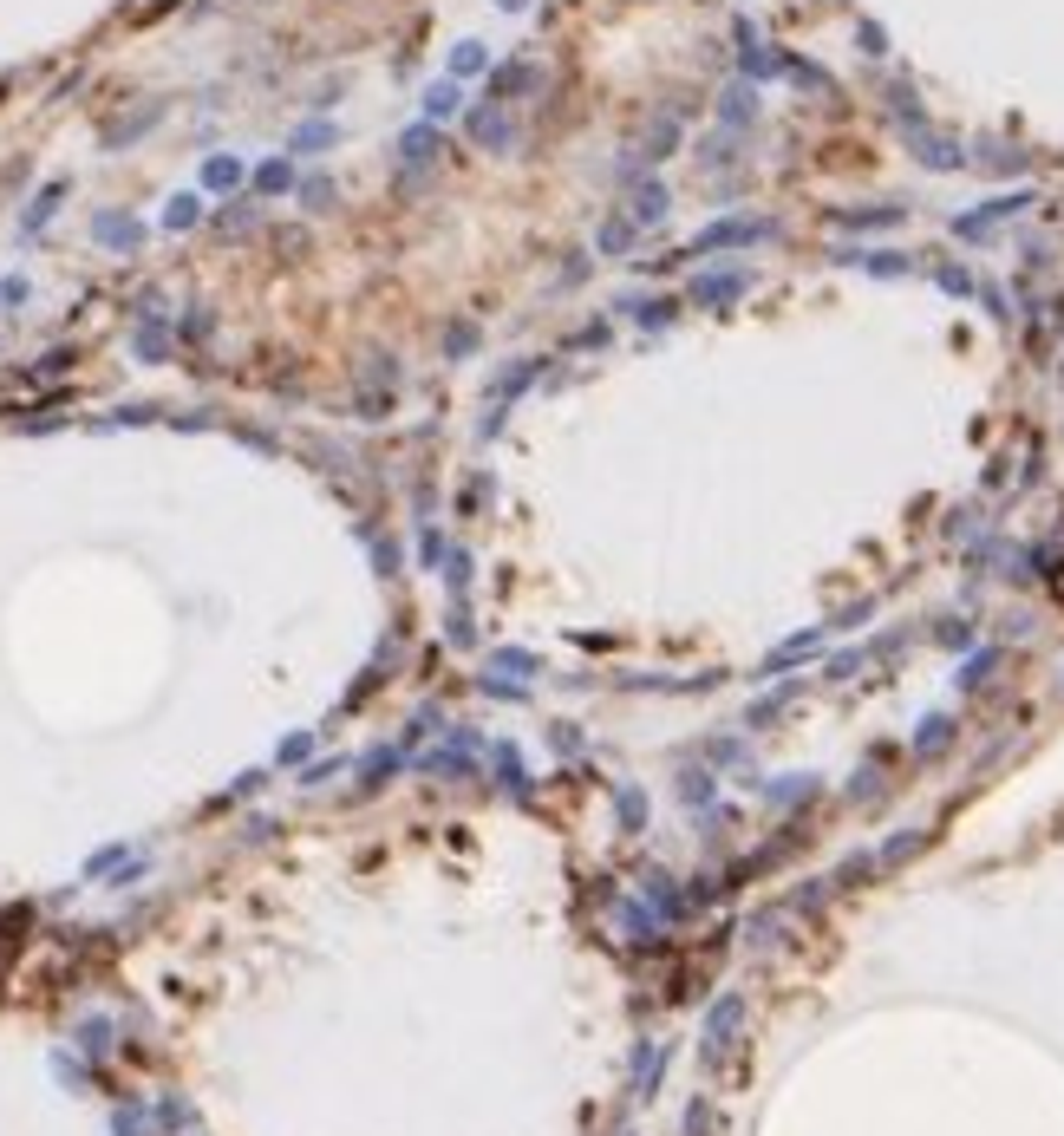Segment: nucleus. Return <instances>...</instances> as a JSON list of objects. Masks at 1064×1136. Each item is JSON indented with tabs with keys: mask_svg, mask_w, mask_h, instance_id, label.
Returning a JSON list of instances; mask_svg holds the SVG:
<instances>
[{
	"mask_svg": "<svg viewBox=\"0 0 1064 1136\" xmlns=\"http://www.w3.org/2000/svg\"><path fill=\"white\" fill-rule=\"evenodd\" d=\"M457 105H464V92H457V79H438L432 92H424V111H432V118H451Z\"/></svg>",
	"mask_w": 1064,
	"mask_h": 1136,
	"instance_id": "obj_7",
	"label": "nucleus"
},
{
	"mask_svg": "<svg viewBox=\"0 0 1064 1136\" xmlns=\"http://www.w3.org/2000/svg\"><path fill=\"white\" fill-rule=\"evenodd\" d=\"M145 229H137L131 216H98V242H137Z\"/></svg>",
	"mask_w": 1064,
	"mask_h": 1136,
	"instance_id": "obj_13",
	"label": "nucleus"
},
{
	"mask_svg": "<svg viewBox=\"0 0 1064 1136\" xmlns=\"http://www.w3.org/2000/svg\"><path fill=\"white\" fill-rule=\"evenodd\" d=\"M738 288H745V274H719V281H699V288H692V301H705V307H712V301H732Z\"/></svg>",
	"mask_w": 1064,
	"mask_h": 1136,
	"instance_id": "obj_8",
	"label": "nucleus"
},
{
	"mask_svg": "<svg viewBox=\"0 0 1064 1136\" xmlns=\"http://www.w3.org/2000/svg\"><path fill=\"white\" fill-rule=\"evenodd\" d=\"M758 236V223H719V229H705L686 255H705V249H732V242H751Z\"/></svg>",
	"mask_w": 1064,
	"mask_h": 1136,
	"instance_id": "obj_6",
	"label": "nucleus"
},
{
	"mask_svg": "<svg viewBox=\"0 0 1064 1136\" xmlns=\"http://www.w3.org/2000/svg\"><path fill=\"white\" fill-rule=\"evenodd\" d=\"M399 157H405L411 170H424V164H432V157H438V131H432V124H418V131H405V145H399Z\"/></svg>",
	"mask_w": 1064,
	"mask_h": 1136,
	"instance_id": "obj_5",
	"label": "nucleus"
},
{
	"mask_svg": "<svg viewBox=\"0 0 1064 1136\" xmlns=\"http://www.w3.org/2000/svg\"><path fill=\"white\" fill-rule=\"evenodd\" d=\"M529 86H542V73H536L529 59L496 65V73H490V105H503V99H516V92H529Z\"/></svg>",
	"mask_w": 1064,
	"mask_h": 1136,
	"instance_id": "obj_2",
	"label": "nucleus"
},
{
	"mask_svg": "<svg viewBox=\"0 0 1064 1136\" xmlns=\"http://www.w3.org/2000/svg\"><path fill=\"white\" fill-rule=\"evenodd\" d=\"M470 137H477L483 151H510V145H516V118H510L503 105H477V111H470Z\"/></svg>",
	"mask_w": 1064,
	"mask_h": 1136,
	"instance_id": "obj_1",
	"label": "nucleus"
},
{
	"mask_svg": "<svg viewBox=\"0 0 1064 1136\" xmlns=\"http://www.w3.org/2000/svg\"><path fill=\"white\" fill-rule=\"evenodd\" d=\"M255 183H261V190L274 196V190H288V183H295V170H288V164L274 157V164H261V170H255Z\"/></svg>",
	"mask_w": 1064,
	"mask_h": 1136,
	"instance_id": "obj_14",
	"label": "nucleus"
},
{
	"mask_svg": "<svg viewBox=\"0 0 1064 1136\" xmlns=\"http://www.w3.org/2000/svg\"><path fill=\"white\" fill-rule=\"evenodd\" d=\"M620 307H641V327H666V320L679 314V301H673V295H660V301H620Z\"/></svg>",
	"mask_w": 1064,
	"mask_h": 1136,
	"instance_id": "obj_9",
	"label": "nucleus"
},
{
	"mask_svg": "<svg viewBox=\"0 0 1064 1136\" xmlns=\"http://www.w3.org/2000/svg\"><path fill=\"white\" fill-rule=\"evenodd\" d=\"M196 216H202V209H196V196H177V203L164 209V223H170V229H190Z\"/></svg>",
	"mask_w": 1064,
	"mask_h": 1136,
	"instance_id": "obj_15",
	"label": "nucleus"
},
{
	"mask_svg": "<svg viewBox=\"0 0 1064 1136\" xmlns=\"http://www.w3.org/2000/svg\"><path fill=\"white\" fill-rule=\"evenodd\" d=\"M451 73H483V46H457L451 52Z\"/></svg>",
	"mask_w": 1064,
	"mask_h": 1136,
	"instance_id": "obj_17",
	"label": "nucleus"
},
{
	"mask_svg": "<svg viewBox=\"0 0 1064 1136\" xmlns=\"http://www.w3.org/2000/svg\"><path fill=\"white\" fill-rule=\"evenodd\" d=\"M673 145H679V124L666 118V124H660V131L647 137V145H641V157H647V164H653V157H673Z\"/></svg>",
	"mask_w": 1064,
	"mask_h": 1136,
	"instance_id": "obj_11",
	"label": "nucleus"
},
{
	"mask_svg": "<svg viewBox=\"0 0 1064 1136\" xmlns=\"http://www.w3.org/2000/svg\"><path fill=\"white\" fill-rule=\"evenodd\" d=\"M202 183H209V190H229V183H242V164H236V157H209V164H202Z\"/></svg>",
	"mask_w": 1064,
	"mask_h": 1136,
	"instance_id": "obj_10",
	"label": "nucleus"
},
{
	"mask_svg": "<svg viewBox=\"0 0 1064 1136\" xmlns=\"http://www.w3.org/2000/svg\"><path fill=\"white\" fill-rule=\"evenodd\" d=\"M529 379H536V360H523V366H516L510 379H496V392H490V399H496V405H510V399H516V392H523Z\"/></svg>",
	"mask_w": 1064,
	"mask_h": 1136,
	"instance_id": "obj_12",
	"label": "nucleus"
},
{
	"mask_svg": "<svg viewBox=\"0 0 1064 1136\" xmlns=\"http://www.w3.org/2000/svg\"><path fill=\"white\" fill-rule=\"evenodd\" d=\"M633 236H641V229H633V216H607V223H601V236H595V249H601L607 261H620V255L633 249Z\"/></svg>",
	"mask_w": 1064,
	"mask_h": 1136,
	"instance_id": "obj_3",
	"label": "nucleus"
},
{
	"mask_svg": "<svg viewBox=\"0 0 1064 1136\" xmlns=\"http://www.w3.org/2000/svg\"><path fill=\"white\" fill-rule=\"evenodd\" d=\"M327 145H333V131H327V124H307V131L295 137V151H327Z\"/></svg>",
	"mask_w": 1064,
	"mask_h": 1136,
	"instance_id": "obj_16",
	"label": "nucleus"
},
{
	"mask_svg": "<svg viewBox=\"0 0 1064 1136\" xmlns=\"http://www.w3.org/2000/svg\"><path fill=\"white\" fill-rule=\"evenodd\" d=\"M627 216H633V229L660 223V216H666V183H641V190H633V209H627Z\"/></svg>",
	"mask_w": 1064,
	"mask_h": 1136,
	"instance_id": "obj_4",
	"label": "nucleus"
}]
</instances>
